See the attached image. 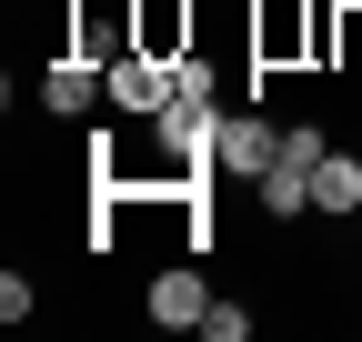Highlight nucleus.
Returning <instances> with one entry per match:
<instances>
[{
    "mask_svg": "<svg viewBox=\"0 0 362 342\" xmlns=\"http://www.w3.org/2000/svg\"><path fill=\"white\" fill-rule=\"evenodd\" d=\"M272 151H282V121H262V101L252 111H221V151H211V182H262L272 171Z\"/></svg>",
    "mask_w": 362,
    "mask_h": 342,
    "instance_id": "nucleus-1",
    "label": "nucleus"
},
{
    "mask_svg": "<svg viewBox=\"0 0 362 342\" xmlns=\"http://www.w3.org/2000/svg\"><path fill=\"white\" fill-rule=\"evenodd\" d=\"M111 101V71L90 61V51H51V71H40V111L51 121H90Z\"/></svg>",
    "mask_w": 362,
    "mask_h": 342,
    "instance_id": "nucleus-2",
    "label": "nucleus"
},
{
    "mask_svg": "<svg viewBox=\"0 0 362 342\" xmlns=\"http://www.w3.org/2000/svg\"><path fill=\"white\" fill-rule=\"evenodd\" d=\"M141 302H151V322H161V332H202V312H211V282H202V252H181V262H161Z\"/></svg>",
    "mask_w": 362,
    "mask_h": 342,
    "instance_id": "nucleus-3",
    "label": "nucleus"
},
{
    "mask_svg": "<svg viewBox=\"0 0 362 342\" xmlns=\"http://www.w3.org/2000/svg\"><path fill=\"white\" fill-rule=\"evenodd\" d=\"M131 51H151V61L202 51V11L192 0H131Z\"/></svg>",
    "mask_w": 362,
    "mask_h": 342,
    "instance_id": "nucleus-4",
    "label": "nucleus"
},
{
    "mask_svg": "<svg viewBox=\"0 0 362 342\" xmlns=\"http://www.w3.org/2000/svg\"><path fill=\"white\" fill-rule=\"evenodd\" d=\"M111 111H121V121H161V111H171V61L121 51V61H111Z\"/></svg>",
    "mask_w": 362,
    "mask_h": 342,
    "instance_id": "nucleus-5",
    "label": "nucleus"
},
{
    "mask_svg": "<svg viewBox=\"0 0 362 342\" xmlns=\"http://www.w3.org/2000/svg\"><path fill=\"white\" fill-rule=\"evenodd\" d=\"M252 201L272 211V222H312V211H322V201H312V161H292V151H272V171L252 182Z\"/></svg>",
    "mask_w": 362,
    "mask_h": 342,
    "instance_id": "nucleus-6",
    "label": "nucleus"
},
{
    "mask_svg": "<svg viewBox=\"0 0 362 342\" xmlns=\"http://www.w3.org/2000/svg\"><path fill=\"white\" fill-rule=\"evenodd\" d=\"M312 201H322V222L352 232V211H362V151H322L312 161Z\"/></svg>",
    "mask_w": 362,
    "mask_h": 342,
    "instance_id": "nucleus-7",
    "label": "nucleus"
},
{
    "mask_svg": "<svg viewBox=\"0 0 362 342\" xmlns=\"http://www.w3.org/2000/svg\"><path fill=\"white\" fill-rule=\"evenodd\" d=\"M171 101H202V111H221V71H211L202 51H181V61H171Z\"/></svg>",
    "mask_w": 362,
    "mask_h": 342,
    "instance_id": "nucleus-8",
    "label": "nucleus"
},
{
    "mask_svg": "<svg viewBox=\"0 0 362 342\" xmlns=\"http://www.w3.org/2000/svg\"><path fill=\"white\" fill-rule=\"evenodd\" d=\"M202 342H252V302H211L202 312Z\"/></svg>",
    "mask_w": 362,
    "mask_h": 342,
    "instance_id": "nucleus-9",
    "label": "nucleus"
},
{
    "mask_svg": "<svg viewBox=\"0 0 362 342\" xmlns=\"http://www.w3.org/2000/svg\"><path fill=\"white\" fill-rule=\"evenodd\" d=\"M40 312V292H30V272L11 262V272H0V322H30Z\"/></svg>",
    "mask_w": 362,
    "mask_h": 342,
    "instance_id": "nucleus-10",
    "label": "nucleus"
},
{
    "mask_svg": "<svg viewBox=\"0 0 362 342\" xmlns=\"http://www.w3.org/2000/svg\"><path fill=\"white\" fill-rule=\"evenodd\" d=\"M282 151H292V161H322L332 131H322V121H282Z\"/></svg>",
    "mask_w": 362,
    "mask_h": 342,
    "instance_id": "nucleus-11",
    "label": "nucleus"
},
{
    "mask_svg": "<svg viewBox=\"0 0 362 342\" xmlns=\"http://www.w3.org/2000/svg\"><path fill=\"white\" fill-rule=\"evenodd\" d=\"M352 242H362V211H352Z\"/></svg>",
    "mask_w": 362,
    "mask_h": 342,
    "instance_id": "nucleus-12",
    "label": "nucleus"
}]
</instances>
